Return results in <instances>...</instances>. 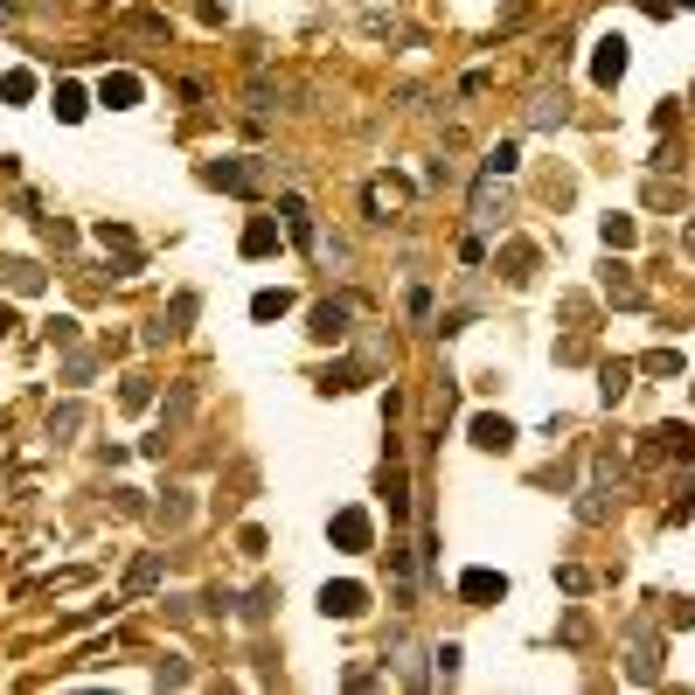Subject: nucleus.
Masks as SVG:
<instances>
[{"instance_id": "nucleus-13", "label": "nucleus", "mask_w": 695, "mask_h": 695, "mask_svg": "<svg viewBox=\"0 0 695 695\" xmlns=\"http://www.w3.org/2000/svg\"><path fill=\"white\" fill-rule=\"evenodd\" d=\"M278 216H285V230H292L299 244H313V216H306V202H299V195H285V202H278Z\"/></svg>"}, {"instance_id": "nucleus-5", "label": "nucleus", "mask_w": 695, "mask_h": 695, "mask_svg": "<svg viewBox=\"0 0 695 695\" xmlns=\"http://www.w3.org/2000/svg\"><path fill=\"white\" fill-rule=\"evenodd\" d=\"M348 320H355V306H348V299H320L306 334H313V341H348Z\"/></svg>"}, {"instance_id": "nucleus-21", "label": "nucleus", "mask_w": 695, "mask_h": 695, "mask_svg": "<svg viewBox=\"0 0 695 695\" xmlns=\"http://www.w3.org/2000/svg\"><path fill=\"white\" fill-rule=\"evenodd\" d=\"M605 292H612L619 306H633V299H640V285L626 278V265H612V272H605Z\"/></svg>"}, {"instance_id": "nucleus-22", "label": "nucleus", "mask_w": 695, "mask_h": 695, "mask_svg": "<svg viewBox=\"0 0 695 695\" xmlns=\"http://www.w3.org/2000/svg\"><path fill=\"white\" fill-rule=\"evenodd\" d=\"M654 438H661V445H675L682 459H695V431H689V424H661Z\"/></svg>"}, {"instance_id": "nucleus-23", "label": "nucleus", "mask_w": 695, "mask_h": 695, "mask_svg": "<svg viewBox=\"0 0 695 695\" xmlns=\"http://www.w3.org/2000/svg\"><path fill=\"white\" fill-rule=\"evenodd\" d=\"M647 376H682V355H675V348H654V355H647Z\"/></svg>"}, {"instance_id": "nucleus-15", "label": "nucleus", "mask_w": 695, "mask_h": 695, "mask_svg": "<svg viewBox=\"0 0 695 695\" xmlns=\"http://www.w3.org/2000/svg\"><path fill=\"white\" fill-rule=\"evenodd\" d=\"M188 320H195V292H181V299H174V306H167V320H160V327H153V341H167V334H181V327H188Z\"/></svg>"}, {"instance_id": "nucleus-25", "label": "nucleus", "mask_w": 695, "mask_h": 695, "mask_svg": "<svg viewBox=\"0 0 695 695\" xmlns=\"http://www.w3.org/2000/svg\"><path fill=\"white\" fill-rule=\"evenodd\" d=\"M153 577H160V556H146V563H133V591H146Z\"/></svg>"}, {"instance_id": "nucleus-2", "label": "nucleus", "mask_w": 695, "mask_h": 695, "mask_svg": "<svg viewBox=\"0 0 695 695\" xmlns=\"http://www.w3.org/2000/svg\"><path fill=\"white\" fill-rule=\"evenodd\" d=\"M202 181L223 188V195H258V188H265V174H258L251 160H216V167H202Z\"/></svg>"}, {"instance_id": "nucleus-9", "label": "nucleus", "mask_w": 695, "mask_h": 695, "mask_svg": "<svg viewBox=\"0 0 695 695\" xmlns=\"http://www.w3.org/2000/svg\"><path fill=\"white\" fill-rule=\"evenodd\" d=\"M383 501H390V522H404V515H411V473H404L397 459L383 466Z\"/></svg>"}, {"instance_id": "nucleus-20", "label": "nucleus", "mask_w": 695, "mask_h": 695, "mask_svg": "<svg viewBox=\"0 0 695 695\" xmlns=\"http://www.w3.org/2000/svg\"><path fill=\"white\" fill-rule=\"evenodd\" d=\"M515 160H522V153H515V146H494V153H487V167H480V174H487V181H508V174H515Z\"/></svg>"}, {"instance_id": "nucleus-26", "label": "nucleus", "mask_w": 695, "mask_h": 695, "mask_svg": "<svg viewBox=\"0 0 695 695\" xmlns=\"http://www.w3.org/2000/svg\"><path fill=\"white\" fill-rule=\"evenodd\" d=\"M647 7H654V14H668V7H682V14H689L695 0H647Z\"/></svg>"}, {"instance_id": "nucleus-12", "label": "nucleus", "mask_w": 695, "mask_h": 695, "mask_svg": "<svg viewBox=\"0 0 695 695\" xmlns=\"http://www.w3.org/2000/svg\"><path fill=\"white\" fill-rule=\"evenodd\" d=\"M84 112H91V98H84V84H56V119H63V126H77Z\"/></svg>"}, {"instance_id": "nucleus-3", "label": "nucleus", "mask_w": 695, "mask_h": 695, "mask_svg": "<svg viewBox=\"0 0 695 695\" xmlns=\"http://www.w3.org/2000/svg\"><path fill=\"white\" fill-rule=\"evenodd\" d=\"M320 612H327V619H362V612H369V584H355V577L320 584Z\"/></svg>"}, {"instance_id": "nucleus-18", "label": "nucleus", "mask_w": 695, "mask_h": 695, "mask_svg": "<svg viewBox=\"0 0 695 695\" xmlns=\"http://www.w3.org/2000/svg\"><path fill=\"white\" fill-rule=\"evenodd\" d=\"M14 292H42V265H28V258H14V265H0Z\"/></svg>"}, {"instance_id": "nucleus-11", "label": "nucleus", "mask_w": 695, "mask_h": 695, "mask_svg": "<svg viewBox=\"0 0 695 695\" xmlns=\"http://www.w3.org/2000/svg\"><path fill=\"white\" fill-rule=\"evenodd\" d=\"M494 265L508 272V285H529V278H536V244H508Z\"/></svg>"}, {"instance_id": "nucleus-1", "label": "nucleus", "mask_w": 695, "mask_h": 695, "mask_svg": "<svg viewBox=\"0 0 695 695\" xmlns=\"http://www.w3.org/2000/svg\"><path fill=\"white\" fill-rule=\"evenodd\" d=\"M327 536H334V550H348V556L376 550V529H369V508H334V522H327Z\"/></svg>"}, {"instance_id": "nucleus-19", "label": "nucleus", "mask_w": 695, "mask_h": 695, "mask_svg": "<svg viewBox=\"0 0 695 695\" xmlns=\"http://www.w3.org/2000/svg\"><path fill=\"white\" fill-rule=\"evenodd\" d=\"M285 306H292V292H285V285H278V292H258V299H251V320H278Z\"/></svg>"}, {"instance_id": "nucleus-17", "label": "nucleus", "mask_w": 695, "mask_h": 695, "mask_svg": "<svg viewBox=\"0 0 695 695\" xmlns=\"http://www.w3.org/2000/svg\"><path fill=\"white\" fill-rule=\"evenodd\" d=\"M626 376H633L626 362H605V369H598V397H605V404H619V397H626Z\"/></svg>"}, {"instance_id": "nucleus-14", "label": "nucleus", "mask_w": 695, "mask_h": 695, "mask_svg": "<svg viewBox=\"0 0 695 695\" xmlns=\"http://www.w3.org/2000/svg\"><path fill=\"white\" fill-rule=\"evenodd\" d=\"M598 237H605V251H633V237H640V230H633V216H605V223H598Z\"/></svg>"}, {"instance_id": "nucleus-7", "label": "nucleus", "mask_w": 695, "mask_h": 695, "mask_svg": "<svg viewBox=\"0 0 695 695\" xmlns=\"http://www.w3.org/2000/svg\"><path fill=\"white\" fill-rule=\"evenodd\" d=\"M139 98H146V84H139L133 70H112V77L98 84V105H112V112H133Z\"/></svg>"}, {"instance_id": "nucleus-4", "label": "nucleus", "mask_w": 695, "mask_h": 695, "mask_svg": "<svg viewBox=\"0 0 695 695\" xmlns=\"http://www.w3.org/2000/svg\"><path fill=\"white\" fill-rule=\"evenodd\" d=\"M466 438H473L480 452H508V445H515V424H508L501 411H473V424H466Z\"/></svg>"}, {"instance_id": "nucleus-6", "label": "nucleus", "mask_w": 695, "mask_h": 695, "mask_svg": "<svg viewBox=\"0 0 695 695\" xmlns=\"http://www.w3.org/2000/svg\"><path fill=\"white\" fill-rule=\"evenodd\" d=\"M619 77H626V35H605V42H598V56H591V84H605V91H612Z\"/></svg>"}, {"instance_id": "nucleus-10", "label": "nucleus", "mask_w": 695, "mask_h": 695, "mask_svg": "<svg viewBox=\"0 0 695 695\" xmlns=\"http://www.w3.org/2000/svg\"><path fill=\"white\" fill-rule=\"evenodd\" d=\"M278 251V223L272 216H251V223H244V258H272Z\"/></svg>"}, {"instance_id": "nucleus-16", "label": "nucleus", "mask_w": 695, "mask_h": 695, "mask_svg": "<svg viewBox=\"0 0 695 695\" xmlns=\"http://www.w3.org/2000/svg\"><path fill=\"white\" fill-rule=\"evenodd\" d=\"M0 98H7V105H28V98H35V70H7V77H0Z\"/></svg>"}, {"instance_id": "nucleus-24", "label": "nucleus", "mask_w": 695, "mask_h": 695, "mask_svg": "<svg viewBox=\"0 0 695 695\" xmlns=\"http://www.w3.org/2000/svg\"><path fill=\"white\" fill-rule=\"evenodd\" d=\"M77 424H84V411H77V404H63V411L49 417V431H63V438H70V431H77Z\"/></svg>"}, {"instance_id": "nucleus-8", "label": "nucleus", "mask_w": 695, "mask_h": 695, "mask_svg": "<svg viewBox=\"0 0 695 695\" xmlns=\"http://www.w3.org/2000/svg\"><path fill=\"white\" fill-rule=\"evenodd\" d=\"M459 598L466 605H494V598H508V577L501 570H466L459 577Z\"/></svg>"}]
</instances>
